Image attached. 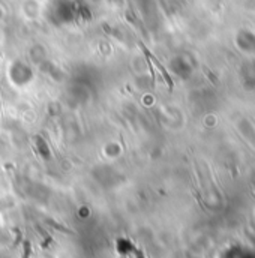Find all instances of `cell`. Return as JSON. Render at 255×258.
<instances>
[{"mask_svg": "<svg viewBox=\"0 0 255 258\" xmlns=\"http://www.w3.org/2000/svg\"><path fill=\"white\" fill-rule=\"evenodd\" d=\"M138 45H140L141 51L144 53V56H146V57H149V59H150V60H152V62L156 64V68H158L159 71H161V74H162V77H164V80H165V83H167L168 89H170V90H173V86H174L173 78L170 77V74H168V72H167V69L164 68V64H162L161 62H159V60H158V59H156V57H155V56H153V54H152V53H150V51H149V50L144 47V44H143V42H140Z\"/></svg>", "mask_w": 255, "mask_h": 258, "instance_id": "cell-1", "label": "cell"}, {"mask_svg": "<svg viewBox=\"0 0 255 258\" xmlns=\"http://www.w3.org/2000/svg\"><path fill=\"white\" fill-rule=\"evenodd\" d=\"M147 59V64H149V71H150V74H152V86H155V69H153V64H152V60L149 59V57H146Z\"/></svg>", "mask_w": 255, "mask_h": 258, "instance_id": "cell-2", "label": "cell"}]
</instances>
